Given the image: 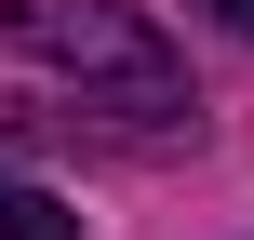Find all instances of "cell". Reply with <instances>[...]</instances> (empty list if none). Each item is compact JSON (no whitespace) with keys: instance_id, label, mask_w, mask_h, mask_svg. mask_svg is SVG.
I'll list each match as a JSON object with an SVG mask.
<instances>
[{"instance_id":"cell-1","label":"cell","mask_w":254,"mask_h":240,"mask_svg":"<svg viewBox=\"0 0 254 240\" xmlns=\"http://www.w3.org/2000/svg\"><path fill=\"white\" fill-rule=\"evenodd\" d=\"M0 40L27 53V67H54V80H80V94H107V107H188V67H174V40L134 13V0H0Z\"/></svg>"},{"instance_id":"cell-2","label":"cell","mask_w":254,"mask_h":240,"mask_svg":"<svg viewBox=\"0 0 254 240\" xmlns=\"http://www.w3.org/2000/svg\"><path fill=\"white\" fill-rule=\"evenodd\" d=\"M0 240H80V214H67L54 187H27V174H0Z\"/></svg>"},{"instance_id":"cell-3","label":"cell","mask_w":254,"mask_h":240,"mask_svg":"<svg viewBox=\"0 0 254 240\" xmlns=\"http://www.w3.org/2000/svg\"><path fill=\"white\" fill-rule=\"evenodd\" d=\"M214 27H228V40H254V0H214Z\"/></svg>"}]
</instances>
